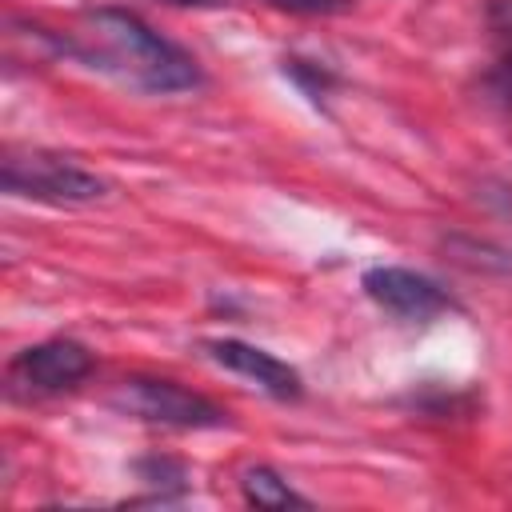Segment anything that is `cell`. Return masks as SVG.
<instances>
[{"label":"cell","mask_w":512,"mask_h":512,"mask_svg":"<svg viewBox=\"0 0 512 512\" xmlns=\"http://www.w3.org/2000/svg\"><path fill=\"white\" fill-rule=\"evenodd\" d=\"M500 84H504V92L512 96V52H508L504 64H500Z\"/></svg>","instance_id":"9"},{"label":"cell","mask_w":512,"mask_h":512,"mask_svg":"<svg viewBox=\"0 0 512 512\" xmlns=\"http://www.w3.org/2000/svg\"><path fill=\"white\" fill-rule=\"evenodd\" d=\"M0 180L4 192L44 204H92L108 196V184L96 172L52 152H8L0 164Z\"/></svg>","instance_id":"2"},{"label":"cell","mask_w":512,"mask_h":512,"mask_svg":"<svg viewBox=\"0 0 512 512\" xmlns=\"http://www.w3.org/2000/svg\"><path fill=\"white\" fill-rule=\"evenodd\" d=\"M364 292L392 316L400 320H432L436 312H448L452 300L440 284H432L428 276L412 272V268H392V264H380V268H368L364 272Z\"/></svg>","instance_id":"5"},{"label":"cell","mask_w":512,"mask_h":512,"mask_svg":"<svg viewBox=\"0 0 512 512\" xmlns=\"http://www.w3.org/2000/svg\"><path fill=\"white\" fill-rule=\"evenodd\" d=\"M280 12H300V16H332V12H344L352 0H264Z\"/></svg>","instance_id":"8"},{"label":"cell","mask_w":512,"mask_h":512,"mask_svg":"<svg viewBox=\"0 0 512 512\" xmlns=\"http://www.w3.org/2000/svg\"><path fill=\"white\" fill-rule=\"evenodd\" d=\"M204 352H208L216 364H224L228 372H236V376L260 384V388H264L268 396H276V400H296V396H300V372H296L292 364H284L280 356L256 348V344H244V340H208Z\"/></svg>","instance_id":"6"},{"label":"cell","mask_w":512,"mask_h":512,"mask_svg":"<svg viewBox=\"0 0 512 512\" xmlns=\"http://www.w3.org/2000/svg\"><path fill=\"white\" fill-rule=\"evenodd\" d=\"M64 52L140 92H184L200 84L196 60L124 8L84 12L64 36Z\"/></svg>","instance_id":"1"},{"label":"cell","mask_w":512,"mask_h":512,"mask_svg":"<svg viewBox=\"0 0 512 512\" xmlns=\"http://www.w3.org/2000/svg\"><path fill=\"white\" fill-rule=\"evenodd\" d=\"M168 4H180V8H220L228 0H168Z\"/></svg>","instance_id":"10"},{"label":"cell","mask_w":512,"mask_h":512,"mask_svg":"<svg viewBox=\"0 0 512 512\" xmlns=\"http://www.w3.org/2000/svg\"><path fill=\"white\" fill-rule=\"evenodd\" d=\"M112 408L160 428H224L228 424V412L208 396L188 392L172 380H152V376L120 380V388L112 392Z\"/></svg>","instance_id":"3"},{"label":"cell","mask_w":512,"mask_h":512,"mask_svg":"<svg viewBox=\"0 0 512 512\" xmlns=\"http://www.w3.org/2000/svg\"><path fill=\"white\" fill-rule=\"evenodd\" d=\"M92 352L76 340H44L24 348L8 364V388L16 396H52L80 384L92 372Z\"/></svg>","instance_id":"4"},{"label":"cell","mask_w":512,"mask_h":512,"mask_svg":"<svg viewBox=\"0 0 512 512\" xmlns=\"http://www.w3.org/2000/svg\"><path fill=\"white\" fill-rule=\"evenodd\" d=\"M240 488H244V500L256 504V508H308V496H300L280 472L272 468H248L240 476Z\"/></svg>","instance_id":"7"}]
</instances>
